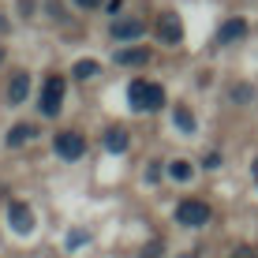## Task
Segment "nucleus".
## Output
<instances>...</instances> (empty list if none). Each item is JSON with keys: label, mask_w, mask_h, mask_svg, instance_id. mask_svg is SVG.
Instances as JSON below:
<instances>
[{"label": "nucleus", "mask_w": 258, "mask_h": 258, "mask_svg": "<svg viewBox=\"0 0 258 258\" xmlns=\"http://www.w3.org/2000/svg\"><path fill=\"white\" fill-rule=\"evenodd\" d=\"M52 146H56V154H60V157L75 161V157H83V150H86V139L79 135V131H60V135L52 139Z\"/></svg>", "instance_id": "3"}, {"label": "nucleus", "mask_w": 258, "mask_h": 258, "mask_svg": "<svg viewBox=\"0 0 258 258\" xmlns=\"http://www.w3.org/2000/svg\"><path fill=\"white\" fill-rule=\"evenodd\" d=\"M251 172H254V183H258V157H254V165H251Z\"/></svg>", "instance_id": "21"}, {"label": "nucleus", "mask_w": 258, "mask_h": 258, "mask_svg": "<svg viewBox=\"0 0 258 258\" xmlns=\"http://www.w3.org/2000/svg\"><path fill=\"white\" fill-rule=\"evenodd\" d=\"M64 105V75H49L41 90V116H56Z\"/></svg>", "instance_id": "2"}, {"label": "nucleus", "mask_w": 258, "mask_h": 258, "mask_svg": "<svg viewBox=\"0 0 258 258\" xmlns=\"http://www.w3.org/2000/svg\"><path fill=\"white\" fill-rule=\"evenodd\" d=\"M172 123L183 131V135H191L195 131V116H191V109H183V105H176V116H172Z\"/></svg>", "instance_id": "13"}, {"label": "nucleus", "mask_w": 258, "mask_h": 258, "mask_svg": "<svg viewBox=\"0 0 258 258\" xmlns=\"http://www.w3.org/2000/svg\"><path fill=\"white\" fill-rule=\"evenodd\" d=\"M165 105V90L157 83H146L142 86V112H157Z\"/></svg>", "instance_id": "8"}, {"label": "nucleus", "mask_w": 258, "mask_h": 258, "mask_svg": "<svg viewBox=\"0 0 258 258\" xmlns=\"http://www.w3.org/2000/svg\"><path fill=\"white\" fill-rule=\"evenodd\" d=\"M146 60H150V49H146V45H131V49H120V52H116V64H123V68L146 64Z\"/></svg>", "instance_id": "9"}, {"label": "nucleus", "mask_w": 258, "mask_h": 258, "mask_svg": "<svg viewBox=\"0 0 258 258\" xmlns=\"http://www.w3.org/2000/svg\"><path fill=\"white\" fill-rule=\"evenodd\" d=\"M49 15H52V19H64V8H60L56 0H49Z\"/></svg>", "instance_id": "17"}, {"label": "nucleus", "mask_w": 258, "mask_h": 258, "mask_svg": "<svg viewBox=\"0 0 258 258\" xmlns=\"http://www.w3.org/2000/svg\"><path fill=\"white\" fill-rule=\"evenodd\" d=\"M38 131H34V123H15L12 131H8V146H23V142H30Z\"/></svg>", "instance_id": "12"}, {"label": "nucleus", "mask_w": 258, "mask_h": 258, "mask_svg": "<svg viewBox=\"0 0 258 258\" xmlns=\"http://www.w3.org/2000/svg\"><path fill=\"white\" fill-rule=\"evenodd\" d=\"M26 97H30V75H26V71H15V75H12V86H8V101H12V105H23Z\"/></svg>", "instance_id": "7"}, {"label": "nucleus", "mask_w": 258, "mask_h": 258, "mask_svg": "<svg viewBox=\"0 0 258 258\" xmlns=\"http://www.w3.org/2000/svg\"><path fill=\"white\" fill-rule=\"evenodd\" d=\"M176 221L187 225V228H202L210 221V206H206V202H199V199H183L180 206H176Z\"/></svg>", "instance_id": "1"}, {"label": "nucleus", "mask_w": 258, "mask_h": 258, "mask_svg": "<svg viewBox=\"0 0 258 258\" xmlns=\"http://www.w3.org/2000/svg\"><path fill=\"white\" fill-rule=\"evenodd\" d=\"M0 60H4V49H0Z\"/></svg>", "instance_id": "22"}, {"label": "nucleus", "mask_w": 258, "mask_h": 258, "mask_svg": "<svg viewBox=\"0 0 258 258\" xmlns=\"http://www.w3.org/2000/svg\"><path fill=\"white\" fill-rule=\"evenodd\" d=\"M79 4H83V8H97L101 0H79Z\"/></svg>", "instance_id": "20"}, {"label": "nucleus", "mask_w": 258, "mask_h": 258, "mask_svg": "<svg viewBox=\"0 0 258 258\" xmlns=\"http://www.w3.org/2000/svg\"><path fill=\"white\" fill-rule=\"evenodd\" d=\"M157 251H161V243H157V239H154V243H150V247H146V251H142V254H146V258H157Z\"/></svg>", "instance_id": "19"}, {"label": "nucleus", "mask_w": 258, "mask_h": 258, "mask_svg": "<svg viewBox=\"0 0 258 258\" xmlns=\"http://www.w3.org/2000/svg\"><path fill=\"white\" fill-rule=\"evenodd\" d=\"M157 34H161L165 45H180V41H183V23H180V15L165 12L161 19H157Z\"/></svg>", "instance_id": "5"}, {"label": "nucleus", "mask_w": 258, "mask_h": 258, "mask_svg": "<svg viewBox=\"0 0 258 258\" xmlns=\"http://www.w3.org/2000/svg\"><path fill=\"white\" fill-rule=\"evenodd\" d=\"M142 30H146L142 19H116V23H112V38H116V41H135Z\"/></svg>", "instance_id": "6"}, {"label": "nucleus", "mask_w": 258, "mask_h": 258, "mask_svg": "<svg viewBox=\"0 0 258 258\" xmlns=\"http://www.w3.org/2000/svg\"><path fill=\"white\" fill-rule=\"evenodd\" d=\"M8 221H12V228L19 236H30L34 232V210L26 206V202H12V206H8Z\"/></svg>", "instance_id": "4"}, {"label": "nucleus", "mask_w": 258, "mask_h": 258, "mask_svg": "<svg viewBox=\"0 0 258 258\" xmlns=\"http://www.w3.org/2000/svg\"><path fill=\"white\" fill-rule=\"evenodd\" d=\"M232 258H258V254L251 251V247H236V251H232Z\"/></svg>", "instance_id": "18"}, {"label": "nucleus", "mask_w": 258, "mask_h": 258, "mask_svg": "<svg viewBox=\"0 0 258 258\" xmlns=\"http://www.w3.org/2000/svg\"><path fill=\"white\" fill-rule=\"evenodd\" d=\"M105 146H109L112 154H123V150L131 146V139H127L123 127H109V131H105Z\"/></svg>", "instance_id": "11"}, {"label": "nucleus", "mask_w": 258, "mask_h": 258, "mask_svg": "<svg viewBox=\"0 0 258 258\" xmlns=\"http://www.w3.org/2000/svg\"><path fill=\"white\" fill-rule=\"evenodd\" d=\"M243 34H247V23H243V19H228L225 26H221L217 41H221V45H232V41H239Z\"/></svg>", "instance_id": "10"}, {"label": "nucleus", "mask_w": 258, "mask_h": 258, "mask_svg": "<svg viewBox=\"0 0 258 258\" xmlns=\"http://www.w3.org/2000/svg\"><path fill=\"white\" fill-rule=\"evenodd\" d=\"M168 176L180 180V183H187L191 180V161H172V165H168Z\"/></svg>", "instance_id": "14"}, {"label": "nucleus", "mask_w": 258, "mask_h": 258, "mask_svg": "<svg viewBox=\"0 0 258 258\" xmlns=\"http://www.w3.org/2000/svg\"><path fill=\"white\" fill-rule=\"evenodd\" d=\"M97 71H101V68H97V60H79V64H75V75L79 79H94Z\"/></svg>", "instance_id": "15"}, {"label": "nucleus", "mask_w": 258, "mask_h": 258, "mask_svg": "<svg viewBox=\"0 0 258 258\" xmlns=\"http://www.w3.org/2000/svg\"><path fill=\"white\" fill-rule=\"evenodd\" d=\"M142 86H146V83L139 79V83H131V90H127V97H131V109H135V112H142Z\"/></svg>", "instance_id": "16"}]
</instances>
